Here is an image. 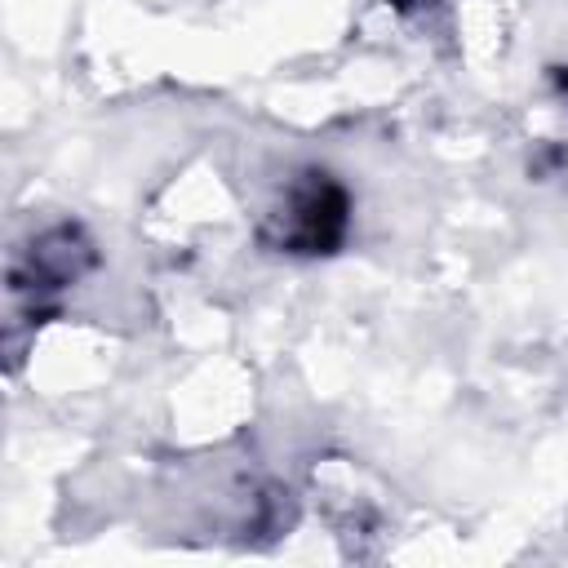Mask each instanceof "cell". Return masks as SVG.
I'll return each mask as SVG.
<instances>
[{
    "label": "cell",
    "instance_id": "1",
    "mask_svg": "<svg viewBox=\"0 0 568 568\" xmlns=\"http://www.w3.org/2000/svg\"><path fill=\"white\" fill-rule=\"evenodd\" d=\"M351 231V195L328 169H297L262 222V244L288 257H324Z\"/></svg>",
    "mask_w": 568,
    "mask_h": 568
},
{
    "label": "cell",
    "instance_id": "2",
    "mask_svg": "<svg viewBox=\"0 0 568 568\" xmlns=\"http://www.w3.org/2000/svg\"><path fill=\"white\" fill-rule=\"evenodd\" d=\"M93 262H98V253L80 226H49L13 257L9 288L18 297H44V293L75 284Z\"/></svg>",
    "mask_w": 568,
    "mask_h": 568
},
{
    "label": "cell",
    "instance_id": "3",
    "mask_svg": "<svg viewBox=\"0 0 568 568\" xmlns=\"http://www.w3.org/2000/svg\"><path fill=\"white\" fill-rule=\"evenodd\" d=\"M559 84H564V89H568V67H564V71H559Z\"/></svg>",
    "mask_w": 568,
    "mask_h": 568
}]
</instances>
